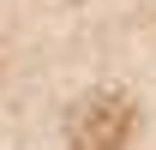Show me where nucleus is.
I'll return each mask as SVG.
<instances>
[{
  "instance_id": "obj_1",
  "label": "nucleus",
  "mask_w": 156,
  "mask_h": 150,
  "mask_svg": "<svg viewBox=\"0 0 156 150\" xmlns=\"http://www.w3.org/2000/svg\"><path fill=\"white\" fill-rule=\"evenodd\" d=\"M126 126H132V108L120 102V96H90L84 108H78V150H114L120 138H126Z\"/></svg>"
}]
</instances>
